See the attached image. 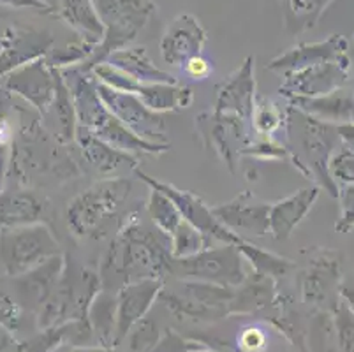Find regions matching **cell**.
I'll list each match as a JSON object with an SVG mask.
<instances>
[{"label": "cell", "instance_id": "6da1fadb", "mask_svg": "<svg viewBox=\"0 0 354 352\" xmlns=\"http://www.w3.org/2000/svg\"><path fill=\"white\" fill-rule=\"evenodd\" d=\"M171 243L159 229L148 228L133 210L120 221L115 240L99 268L104 290L117 293L125 284L143 279H164L171 264Z\"/></svg>", "mask_w": 354, "mask_h": 352}, {"label": "cell", "instance_id": "7a4b0ae2", "mask_svg": "<svg viewBox=\"0 0 354 352\" xmlns=\"http://www.w3.org/2000/svg\"><path fill=\"white\" fill-rule=\"evenodd\" d=\"M60 73H62L64 82L73 97L78 127L86 129L104 143L111 145L125 154L134 155V157L145 154L159 155L169 150V145L147 143L129 131L104 106L97 92V80L90 71L83 69L82 66H76L62 69Z\"/></svg>", "mask_w": 354, "mask_h": 352}, {"label": "cell", "instance_id": "3957f363", "mask_svg": "<svg viewBox=\"0 0 354 352\" xmlns=\"http://www.w3.org/2000/svg\"><path fill=\"white\" fill-rule=\"evenodd\" d=\"M286 143L288 159L292 160L298 169L314 180L321 190L330 196H339V187L330 176L331 155L340 147L337 125L321 122L307 113L289 104L286 108Z\"/></svg>", "mask_w": 354, "mask_h": 352}, {"label": "cell", "instance_id": "277c9868", "mask_svg": "<svg viewBox=\"0 0 354 352\" xmlns=\"http://www.w3.org/2000/svg\"><path fill=\"white\" fill-rule=\"evenodd\" d=\"M133 182L125 176H109L74 196L66 208V222L74 237H95L109 219L117 217L131 196Z\"/></svg>", "mask_w": 354, "mask_h": 352}, {"label": "cell", "instance_id": "5b68a950", "mask_svg": "<svg viewBox=\"0 0 354 352\" xmlns=\"http://www.w3.org/2000/svg\"><path fill=\"white\" fill-rule=\"evenodd\" d=\"M104 25V37L88 62L82 66L90 71L97 64L106 62L113 51L131 46L134 39L147 27L157 12L153 0H90Z\"/></svg>", "mask_w": 354, "mask_h": 352}, {"label": "cell", "instance_id": "8992f818", "mask_svg": "<svg viewBox=\"0 0 354 352\" xmlns=\"http://www.w3.org/2000/svg\"><path fill=\"white\" fill-rule=\"evenodd\" d=\"M62 254L53 231L44 222L0 231V263L11 279L21 277Z\"/></svg>", "mask_w": 354, "mask_h": 352}, {"label": "cell", "instance_id": "52a82bcc", "mask_svg": "<svg viewBox=\"0 0 354 352\" xmlns=\"http://www.w3.org/2000/svg\"><path fill=\"white\" fill-rule=\"evenodd\" d=\"M305 266L298 277L301 302L328 314L339 303L344 282V256L330 247H308L304 250Z\"/></svg>", "mask_w": 354, "mask_h": 352}, {"label": "cell", "instance_id": "ba28073f", "mask_svg": "<svg viewBox=\"0 0 354 352\" xmlns=\"http://www.w3.org/2000/svg\"><path fill=\"white\" fill-rule=\"evenodd\" d=\"M233 295L234 287L178 280L173 289H166L164 286L157 299L178 319L214 322L230 315V303Z\"/></svg>", "mask_w": 354, "mask_h": 352}, {"label": "cell", "instance_id": "9c48e42d", "mask_svg": "<svg viewBox=\"0 0 354 352\" xmlns=\"http://www.w3.org/2000/svg\"><path fill=\"white\" fill-rule=\"evenodd\" d=\"M243 261L236 245L222 243L221 247H208L191 257L171 259L167 275L178 280L238 287L247 277Z\"/></svg>", "mask_w": 354, "mask_h": 352}, {"label": "cell", "instance_id": "30bf717a", "mask_svg": "<svg viewBox=\"0 0 354 352\" xmlns=\"http://www.w3.org/2000/svg\"><path fill=\"white\" fill-rule=\"evenodd\" d=\"M97 92L106 108L140 140L152 145H169L166 138L164 116L148 109L134 93L113 90L99 82Z\"/></svg>", "mask_w": 354, "mask_h": 352}, {"label": "cell", "instance_id": "8fae6325", "mask_svg": "<svg viewBox=\"0 0 354 352\" xmlns=\"http://www.w3.org/2000/svg\"><path fill=\"white\" fill-rule=\"evenodd\" d=\"M353 77V60L349 53L315 64V66L301 69L291 76L284 77L279 92L288 101L300 97H319L344 89Z\"/></svg>", "mask_w": 354, "mask_h": 352}, {"label": "cell", "instance_id": "7c38bea8", "mask_svg": "<svg viewBox=\"0 0 354 352\" xmlns=\"http://www.w3.org/2000/svg\"><path fill=\"white\" fill-rule=\"evenodd\" d=\"M134 173H136L138 176H140V180H143L148 187H152V189H157L160 190V192L166 194L167 198L175 203L176 208L180 210L183 221L192 224L196 229H199V231H201L205 237L210 238V240H217L221 241V243L231 245H238L243 240V238L236 237L234 232H231L227 228H224V225L217 221L214 212H212V206H208L207 203L203 201L201 198H198L196 194L176 189L171 183L160 182V180L153 178V176H148V174L143 173L140 167H136Z\"/></svg>", "mask_w": 354, "mask_h": 352}, {"label": "cell", "instance_id": "4fadbf2b", "mask_svg": "<svg viewBox=\"0 0 354 352\" xmlns=\"http://www.w3.org/2000/svg\"><path fill=\"white\" fill-rule=\"evenodd\" d=\"M53 44L51 32L9 25L0 35V77L44 58L53 50Z\"/></svg>", "mask_w": 354, "mask_h": 352}, {"label": "cell", "instance_id": "5bb4252c", "mask_svg": "<svg viewBox=\"0 0 354 352\" xmlns=\"http://www.w3.org/2000/svg\"><path fill=\"white\" fill-rule=\"evenodd\" d=\"M4 89L11 95L24 99L39 116H46L57 92V77L44 57L6 76Z\"/></svg>", "mask_w": 354, "mask_h": 352}, {"label": "cell", "instance_id": "9a60e30c", "mask_svg": "<svg viewBox=\"0 0 354 352\" xmlns=\"http://www.w3.org/2000/svg\"><path fill=\"white\" fill-rule=\"evenodd\" d=\"M256 97L254 57H247L240 69L218 86L214 115L234 118L247 125L252 124Z\"/></svg>", "mask_w": 354, "mask_h": 352}, {"label": "cell", "instance_id": "2e32d148", "mask_svg": "<svg viewBox=\"0 0 354 352\" xmlns=\"http://www.w3.org/2000/svg\"><path fill=\"white\" fill-rule=\"evenodd\" d=\"M212 212L224 228L243 240H247L245 237L263 238L268 234L270 205L259 201L249 190L238 194L231 201L214 206Z\"/></svg>", "mask_w": 354, "mask_h": 352}, {"label": "cell", "instance_id": "e0dca14e", "mask_svg": "<svg viewBox=\"0 0 354 352\" xmlns=\"http://www.w3.org/2000/svg\"><path fill=\"white\" fill-rule=\"evenodd\" d=\"M208 35L196 16L178 15L167 25L160 37V57L167 66L183 67L189 58L198 57L205 50Z\"/></svg>", "mask_w": 354, "mask_h": 352}, {"label": "cell", "instance_id": "ac0fdd59", "mask_svg": "<svg viewBox=\"0 0 354 352\" xmlns=\"http://www.w3.org/2000/svg\"><path fill=\"white\" fill-rule=\"evenodd\" d=\"M164 287V279H143L138 282L125 284L117 290V331H115V347L125 340L129 331L136 322L147 317L153 303L159 298Z\"/></svg>", "mask_w": 354, "mask_h": 352}, {"label": "cell", "instance_id": "d6986e66", "mask_svg": "<svg viewBox=\"0 0 354 352\" xmlns=\"http://www.w3.org/2000/svg\"><path fill=\"white\" fill-rule=\"evenodd\" d=\"M347 51H349V41L344 35L331 34L324 41L301 43L298 46L289 48L288 51L273 58L272 62L266 66V69L281 74L282 77H288L298 71L315 66V64L333 60L340 55H346Z\"/></svg>", "mask_w": 354, "mask_h": 352}, {"label": "cell", "instance_id": "ffe728a7", "mask_svg": "<svg viewBox=\"0 0 354 352\" xmlns=\"http://www.w3.org/2000/svg\"><path fill=\"white\" fill-rule=\"evenodd\" d=\"M321 196L317 185L305 187L296 190L295 194L270 205L268 213V232L277 241H286L295 229L304 222L314 205Z\"/></svg>", "mask_w": 354, "mask_h": 352}, {"label": "cell", "instance_id": "44dd1931", "mask_svg": "<svg viewBox=\"0 0 354 352\" xmlns=\"http://www.w3.org/2000/svg\"><path fill=\"white\" fill-rule=\"evenodd\" d=\"M48 201L35 190H0V231L43 222Z\"/></svg>", "mask_w": 354, "mask_h": 352}, {"label": "cell", "instance_id": "7402d4cb", "mask_svg": "<svg viewBox=\"0 0 354 352\" xmlns=\"http://www.w3.org/2000/svg\"><path fill=\"white\" fill-rule=\"evenodd\" d=\"M74 141L78 143L86 164L94 167L104 178L113 176L120 169L134 171L138 167V164H140L138 163V157H134L131 154H125L122 150H117V148L104 143V141L95 138L92 132H88L83 127H76V138H74Z\"/></svg>", "mask_w": 354, "mask_h": 352}, {"label": "cell", "instance_id": "603a6c76", "mask_svg": "<svg viewBox=\"0 0 354 352\" xmlns=\"http://www.w3.org/2000/svg\"><path fill=\"white\" fill-rule=\"evenodd\" d=\"M64 266H66V254H59L25 275L16 277L15 282L18 286L21 303H27L30 308L39 310L59 284Z\"/></svg>", "mask_w": 354, "mask_h": 352}, {"label": "cell", "instance_id": "cb8c5ba5", "mask_svg": "<svg viewBox=\"0 0 354 352\" xmlns=\"http://www.w3.org/2000/svg\"><path fill=\"white\" fill-rule=\"evenodd\" d=\"M277 282L257 271H247V277L238 287H234L233 299L230 303V315H247L268 308L277 303L279 295Z\"/></svg>", "mask_w": 354, "mask_h": 352}, {"label": "cell", "instance_id": "d4e9b609", "mask_svg": "<svg viewBox=\"0 0 354 352\" xmlns=\"http://www.w3.org/2000/svg\"><path fill=\"white\" fill-rule=\"evenodd\" d=\"M106 62L117 67L138 83H178L173 74L166 73L153 64L145 46H125L113 51Z\"/></svg>", "mask_w": 354, "mask_h": 352}, {"label": "cell", "instance_id": "484cf974", "mask_svg": "<svg viewBox=\"0 0 354 352\" xmlns=\"http://www.w3.org/2000/svg\"><path fill=\"white\" fill-rule=\"evenodd\" d=\"M289 104L307 113L308 116H314L317 120L331 125L354 122V97L349 95L344 89L328 93V95L292 99Z\"/></svg>", "mask_w": 354, "mask_h": 352}, {"label": "cell", "instance_id": "4316f807", "mask_svg": "<svg viewBox=\"0 0 354 352\" xmlns=\"http://www.w3.org/2000/svg\"><path fill=\"white\" fill-rule=\"evenodd\" d=\"M129 93L134 95L156 113L187 109L194 102V92L178 83H134Z\"/></svg>", "mask_w": 354, "mask_h": 352}, {"label": "cell", "instance_id": "83f0119b", "mask_svg": "<svg viewBox=\"0 0 354 352\" xmlns=\"http://www.w3.org/2000/svg\"><path fill=\"white\" fill-rule=\"evenodd\" d=\"M57 18L69 25L80 39L99 46L104 37V25L90 0H60Z\"/></svg>", "mask_w": 354, "mask_h": 352}, {"label": "cell", "instance_id": "f1b7e54d", "mask_svg": "<svg viewBox=\"0 0 354 352\" xmlns=\"http://www.w3.org/2000/svg\"><path fill=\"white\" fill-rule=\"evenodd\" d=\"M284 15L286 32L289 35H301L314 30L319 19L335 0H277Z\"/></svg>", "mask_w": 354, "mask_h": 352}, {"label": "cell", "instance_id": "f546056e", "mask_svg": "<svg viewBox=\"0 0 354 352\" xmlns=\"http://www.w3.org/2000/svg\"><path fill=\"white\" fill-rule=\"evenodd\" d=\"M117 293L99 290L88 310V322L92 335L97 340L99 347H115V331H117Z\"/></svg>", "mask_w": 354, "mask_h": 352}, {"label": "cell", "instance_id": "4dcf8cb0", "mask_svg": "<svg viewBox=\"0 0 354 352\" xmlns=\"http://www.w3.org/2000/svg\"><path fill=\"white\" fill-rule=\"evenodd\" d=\"M51 69L55 71V77H57V92H55L53 104L48 111H53L55 116V131L51 134L60 145H67L73 143L74 138H76V127H78L76 111H74L73 97H71L66 82H64L62 73H60V69H55V67H51Z\"/></svg>", "mask_w": 354, "mask_h": 352}, {"label": "cell", "instance_id": "1f68e13d", "mask_svg": "<svg viewBox=\"0 0 354 352\" xmlns=\"http://www.w3.org/2000/svg\"><path fill=\"white\" fill-rule=\"evenodd\" d=\"M236 247L241 256H243V259L249 261L250 268L254 271H257L261 275L270 277L275 282L284 279L286 275H289L296 268L295 261L279 256L275 252L265 250V248L257 247V245H254L249 240H241Z\"/></svg>", "mask_w": 354, "mask_h": 352}, {"label": "cell", "instance_id": "d6a6232c", "mask_svg": "<svg viewBox=\"0 0 354 352\" xmlns=\"http://www.w3.org/2000/svg\"><path fill=\"white\" fill-rule=\"evenodd\" d=\"M18 109L12 102V95L0 85V190L4 187L6 176L11 163L12 145L16 140V118Z\"/></svg>", "mask_w": 354, "mask_h": 352}, {"label": "cell", "instance_id": "836d02e7", "mask_svg": "<svg viewBox=\"0 0 354 352\" xmlns=\"http://www.w3.org/2000/svg\"><path fill=\"white\" fill-rule=\"evenodd\" d=\"M328 317V352H354V314L339 299Z\"/></svg>", "mask_w": 354, "mask_h": 352}, {"label": "cell", "instance_id": "e575fe53", "mask_svg": "<svg viewBox=\"0 0 354 352\" xmlns=\"http://www.w3.org/2000/svg\"><path fill=\"white\" fill-rule=\"evenodd\" d=\"M74 335H76V322L71 321L60 326H51V328L39 329V333L27 340L16 344L15 352H55L59 347L73 345Z\"/></svg>", "mask_w": 354, "mask_h": 352}, {"label": "cell", "instance_id": "d590c367", "mask_svg": "<svg viewBox=\"0 0 354 352\" xmlns=\"http://www.w3.org/2000/svg\"><path fill=\"white\" fill-rule=\"evenodd\" d=\"M147 213L152 224L160 232H164L166 237H171L173 232L176 231V228L183 222L182 213L176 208L175 203L167 198L166 194L157 189H152V187H150V194H148Z\"/></svg>", "mask_w": 354, "mask_h": 352}, {"label": "cell", "instance_id": "8d00e7d4", "mask_svg": "<svg viewBox=\"0 0 354 352\" xmlns=\"http://www.w3.org/2000/svg\"><path fill=\"white\" fill-rule=\"evenodd\" d=\"M210 238L205 237L199 229L183 221L169 237L173 259H183V257L194 256L198 252L210 247Z\"/></svg>", "mask_w": 354, "mask_h": 352}, {"label": "cell", "instance_id": "74e56055", "mask_svg": "<svg viewBox=\"0 0 354 352\" xmlns=\"http://www.w3.org/2000/svg\"><path fill=\"white\" fill-rule=\"evenodd\" d=\"M286 108L282 109L277 102L266 97H256L252 113V129L261 136H273L284 127Z\"/></svg>", "mask_w": 354, "mask_h": 352}, {"label": "cell", "instance_id": "f35d334b", "mask_svg": "<svg viewBox=\"0 0 354 352\" xmlns=\"http://www.w3.org/2000/svg\"><path fill=\"white\" fill-rule=\"evenodd\" d=\"M160 335L162 333H160L159 322L147 315L133 326L125 338L129 342V352H150L160 340Z\"/></svg>", "mask_w": 354, "mask_h": 352}, {"label": "cell", "instance_id": "ab89813d", "mask_svg": "<svg viewBox=\"0 0 354 352\" xmlns=\"http://www.w3.org/2000/svg\"><path fill=\"white\" fill-rule=\"evenodd\" d=\"M330 176L337 187L354 183V150L342 147L337 148L330 160Z\"/></svg>", "mask_w": 354, "mask_h": 352}, {"label": "cell", "instance_id": "60d3db41", "mask_svg": "<svg viewBox=\"0 0 354 352\" xmlns=\"http://www.w3.org/2000/svg\"><path fill=\"white\" fill-rule=\"evenodd\" d=\"M240 154L249 155V157H256L261 160H279L288 157L286 147L279 141H275L272 136H263L261 140L250 141L247 147L241 148Z\"/></svg>", "mask_w": 354, "mask_h": 352}, {"label": "cell", "instance_id": "b9f144b4", "mask_svg": "<svg viewBox=\"0 0 354 352\" xmlns=\"http://www.w3.org/2000/svg\"><path fill=\"white\" fill-rule=\"evenodd\" d=\"M203 349L210 347L198 340L182 337L180 333H176L175 329H164V333L160 335V340L157 342V345L150 352H194L203 351Z\"/></svg>", "mask_w": 354, "mask_h": 352}, {"label": "cell", "instance_id": "7bdbcfd3", "mask_svg": "<svg viewBox=\"0 0 354 352\" xmlns=\"http://www.w3.org/2000/svg\"><path fill=\"white\" fill-rule=\"evenodd\" d=\"M340 203V213L335 224V231L337 232H349L354 229V183L353 185H342L339 187V196H337Z\"/></svg>", "mask_w": 354, "mask_h": 352}, {"label": "cell", "instance_id": "ee69618b", "mask_svg": "<svg viewBox=\"0 0 354 352\" xmlns=\"http://www.w3.org/2000/svg\"><path fill=\"white\" fill-rule=\"evenodd\" d=\"M21 324V303L0 289V328L9 333L18 331Z\"/></svg>", "mask_w": 354, "mask_h": 352}, {"label": "cell", "instance_id": "f6af8a7d", "mask_svg": "<svg viewBox=\"0 0 354 352\" xmlns=\"http://www.w3.org/2000/svg\"><path fill=\"white\" fill-rule=\"evenodd\" d=\"M238 352H265L268 349V333L259 326H247L236 337Z\"/></svg>", "mask_w": 354, "mask_h": 352}, {"label": "cell", "instance_id": "bcb514c9", "mask_svg": "<svg viewBox=\"0 0 354 352\" xmlns=\"http://www.w3.org/2000/svg\"><path fill=\"white\" fill-rule=\"evenodd\" d=\"M183 71L194 80H205L212 73V66L203 55H198V57L189 58L187 62L183 64Z\"/></svg>", "mask_w": 354, "mask_h": 352}, {"label": "cell", "instance_id": "7dc6e473", "mask_svg": "<svg viewBox=\"0 0 354 352\" xmlns=\"http://www.w3.org/2000/svg\"><path fill=\"white\" fill-rule=\"evenodd\" d=\"M0 8L6 9H28L34 12H43V15H51L50 9L44 4H41L39 0H0Z\"/></svg>", "mask_w": 354, "mask_h": 352}, {"label": "cell", "instance_id": "c3c4849f", "mask_svg": "<svg viewBox=\"0 0 354 352\" xmlns=\"http://www.w3.org/2000/svg\"><path fill=\"white\" fill-rule=\"evenodd\" d=\"M337 134H339V140L342 147L354 150V122L337 125Z\"/></svg>", "mask_w": 354, "mask_h": 352}, {"label": "cell", "instance_id": "681fc988", "mask_svg": "<svg viewBox=\"0 0 354 352\" xmlns=\"http://www.w3.org/2000/svg\"><path fill=\"white\" fill-rule=\"evenodd\" d=\"M339 296L346 303L347 308L354 314V282H342L339 289Z\"/></svg>", "mask_w": 354, "mask_h": 352}, {"label": "cell", "instance_id": "f907efd6", "mask_svg": "<svg viewBox=\"0 0 354 352\" xmlns=\"http://www.w3.org/2000/svg\"><path fill=\"white\" fill-rule=\"evenodd\" d=\"M12 344H15V340H12L11 333H9V331H6L4 328H0V352H4L6 349Z\"/></svg>", "mask_w": 354, "mask_h": 352}, {"label": "cell", "instance_id": "816d5d0a", "mask_svg": "<svg viewBox=\"0 0 354 352\" xmlns=\"http://www.w3.org/2000/svg\"><path fill=\"white\" fill-rule=\"evenodd\" d=\"M41 4L46 6L48 9L51 11V16H57V11H59V4H60V0H39Z\"/></svg>", "mask_w": 354, "mask_h": 352}, {"label": "cell", "instance_id": "f5cc1de1", "mask_svg": "<svg viewBox=\"0 0 354 352\" xmlns=\"http://www.w3.org/2000/svg\"><path fill=\"white\" fill-rule=\"evenodd\" d=\"M284 352H308V349H307V344H292V349H289V351H284Z\"/></svg>", "mask_w": 354, "mask_h": 352}, {"label": "cell", "instance_id": "db71d44e", "mask_svg": "<svg viewBox=\"0 0 354 352\" xmlns=\"http://www.w3.org/2000/svg\"><path fill=\"white\" fill-rule=\"evenodd\" d=\"M194 352H218V351H212V349H203V351H194Z\"/></svg>", "mask_w": 354, "mask_h": 352}, {"label": "cell", "instance_id": "11a10c76", "mask_svg": "<svg viewBox=\"0 0 354 352\" xmlns=\"http://www.w3.org/2000/svg\"><path fill=\"white\" fill-rule=\"evenodd\" d=\"M353 97H354V95H353Z\"/></svg>", "mask_w": 354, "mask_h": 352}]
</instances>
